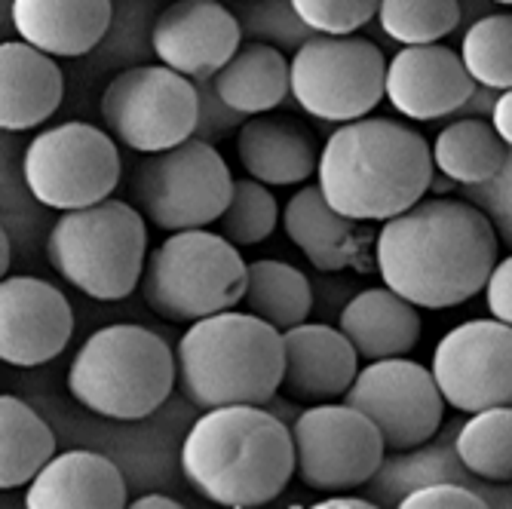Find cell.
I'll list each match as a JSON object with an SVG mask.
<instances>
[{"label": "cell", "mask_w": 512, "mask_h": 509, "mask_svg": "<svg viewBox=\"0 0 512 509\" xmlns=\"http://www.w3.org/2000/svg\"><path fill=\"white\" fill-rule=\"evenodd\" d=\"M500 240L467 200H417L375 234V267L414 307L448 310L476 298L497 264Z\"/></svg>", "instance_id": "1"}, {"label": "cell", "mask_w": 512, "mask_h": 509, "mask_svg": "<svg viewBox=\"0 0 512 509\" xmlns=\"http://www.w3.org/2000/svg\"><path fill=\"white\" fill-rule=\"evenodd\" d=\"M433 178L427 138L396 120L359 117L319 148L316 188L353 221H387L424 200Z\"/></svg>", "instance_id": "2"}, {"label": "cell", "mask_w": 512, "mask_h": 509, "mask_svg": "<svg viewBox=\"0 0 512 509\" xmlns=\"http://www.w3.org/2000/svg\"><path fill=\"white\" fill-rule=\"evenodd\" d=\"M181 473L218 506H264L295 476L292 433L264 405L206 408L181 442Z\"/></svg>", "instance_id": "3"}, {"label": "cell", "mask_w": 512, "mask_h": 509, "mask_svg": "<svg viewBox=\"0 0 512 509\" xmlns=\"http://www.w3.org/2000/svg\"><path fill=\"white\" fill-rule=\"evenodd\" d=\"M283 375V338L252 313L221 310L191 322L175 347V381L200 411L267 405Z\"/></svg>", "instance_id": "4"}, {"label": "cell", "mask_w": 512, "mask_h": 509, "mask_svg": "<svg viewBox=\"0 0 512 509\" xmlns=\"http://www.w3.org/2000/svg\"><path fill=\"white\" fill-rule=\"evenodd\" d=\"M175 387V353L142 326H105L89 335L68 372V393L108 421H145Z\"/></svg>", "instance_id": "5"}, {"label": "cell", "mask_w": 512, "mask_h": 509, "mask_svg": "<svg viewBox=\"0 0 512 509\" xmlns=\"http://www.w3.org/2000/svg\"><path fill=\"white\" fill-rule=\"evenodd\" d=\"M148 227L138 209L123 200H102L62 212L46 240V258L96 301H123L142 280Z\"/></svg>", "instance_id": "6"}, {"label": "cell", "mask_w": 512, "mask_h": 509, "mask_svg": "<svg viewBox=\"0 0 512 509\" xmlns=\"http://www.w3.org/2000/svg\"><path fill=\"white\" fill-rule=\"evenodd\" d=\"M142 298L169 322H197L234 310L246 289V261L234 243L206 227L175 230L163 246L145 255Z\"/></svg>", "instance_id": "7"}, {"label": "cell", "mask_w": 512, "mask_h": 509, "mask_svg": "<svg viewBox=\"0 0 512 509\" xmlns=\"http://www.w3.org/2000/svg\"><path fill=\"white\" fill-rule=\"evenodd\" d=\"M384 53L359 34H316L289 65V96L316 120L350 123L384 99Z\"/></svg>", "instance_id": "8"}, {"label": "cell", "mask_w": 512, "mask_h": 509, "mask_svg": "<svg viewBox=\"0 0 512 509\" xmlns=\"http://www.w3.org/2000/svg\"><path fill=\"white\" fill-rule=\"evenodd\" d=\"M234 175L212 142L191 135L181 145L138 163L132 191L142 215L160 230H197L218 221L230 200Z\"/></svg>", "instance_id": "9"}, {"label": "cell", "mask_w": 512, "mask_h": 509, "mask_svg": "<svg viewBox=\"0 0 512 509\" xmlns=\"http://www.w3.org/2000/svg\"><path fill=\"white\" fill-rule=\"evenodd\" d=\"M22 169L37 203L71 212L114 194L120 181V154L108 132L71 120L43 129L28 145Z\"/></svg>", "instance_id": "10"}, {"label": "cell", "mask_w": 512, "mask_h": 509, "mask_svg": "<svg viewBox=\"0 0 512 509\" xmlns=\"http://www.w3.org/2000/svg\"><path fill=\"white\" fill-rule=\"evenodd\" d=\"M102 117L135 154L181 145L197 129V86L166 65L120 71L102 92Z\"/></svg>", "instance_id": "11"}, {"label": "cell", "mask_w": 512, "mask_h": 509, "mask_svg": "<svg viewBox=\"0 0 512 509\" xmlns=\"http://www.w3.org/2000/svg\"><path fill=\"white\" fill-rule=\"evenodd\" d=\"M295 476L313 491H353L384 467V439L362 411L344 402L307 405L295 418Z\"/></svg>", "instance_id": "12"}, {"label": "cell", "mask_w": 512, "mask_h": 509, "mask_svg": "<svg viewBox=\"0 0 512 509\" xmlns=\"http://www.w3.org/2000/svg\"><path fill=\"white\" fill-rule=\"evenodd\" d=\"M341 399L378 427L387 451L427 445L445 418V402L430 368L408 356L368 362L356 372Z\"/></svg>", "instance_id": "13"}, {"label": "cell", "mask_w": 512, "mask_h": 509, "mask_svg": "<svg viewBox=\"0 0 512 509\" xmlns=\"http://www.w3.org/2000/svg\"><path fill=\"white\" fill-rule=\"evenodd\" d=\"M430 375L445 405L482 411L512 402V329L497 319H470L451 329L433 353Z\"/></svg>", "instance_id": "14"}, {"label": "cell", "mask_w": 512, "mask_h": 509, "mask_svg": "<svg viewBox=\"0 0 512 509\" xmlns=\"http://www.w3.org/2000/svg\"><path fill=\"white\" fill-rule=\"evenodd\" d=\"M74 335L68 298L37 276L0 280V362L37 368L53 362Z\"/></svg>", "instance_id": "15"}, {"label": "cell", "mask_w": 512, "mask_h": 509, "mask_svg": "<svg viewBox=\"0 0 512 509\" xmlns=\"http://www.w3.org/2000/svg\"><path fill=\"white\" fill-rule=\"evenodd\" d=\"M240 22L218 0H175L151 31L160 65L188 80H212L218 68L240 50Z\"/></svg>", "instance_id": "16"}, {"label": "cell", "mask_w": 512, "mask_h": 509, "mask_svg": "<svg viewBox=\"0 0 512 509\" xmlns=\"http://www.w3.org/2000/svg\"><path fill=\"white\" fill-rule=\"evenodd\" d=\"M476 83L460 56L442 43L399 50L384 71V96L408 120L427 123L457 114L473 99Z\"/></svg>", "instance_id": "17"}, {"label": "cell", "mask_w": 512, "mask_h": 509, "mask_svg": "<svg viewBox=\"0 0 512 509\" xmlns=\"http://www.w3.org/2000/svg\"><path fill=\"white\" fill-rule=\"evenodd\" d=\"M283 375L279 390L292 402L322 405L338 402L359 372L353 344L322 322H298L283 335Z\"/></svg>", "instance_id": "18"}, {"label": "cell", "mask_w": 512, "mask_h": 509, "mask_svg": "<svg viewBox=\"0 0 512 509\" xmlns=\"http://www.w3.org/2000/svg\"><path fill=\"white\" fill-rule=\"evenodd\" d=\"M283 227L301 255L322 273H368L375 267V234L365 224L335 212L316 184H304L286 203Z\"/></svg>", "instance_id": "19"}, {"label": "cell", "mask_w": 512, "mask_h": 509, "mask_svg": "<svg viewBox=\"0 0 512 509\" xmlns=\"http://www.w3.org/2000/svg\"><path fill=\"white\" fill-rule=\"evenodd\" d=\"M319 148V138L307 123L283 114L246 117L237 135L243 169L255 181L273 184V188L310 181L316 175Z\"/></svg>", "instance_id": "20"}, {"label": "cell", "mask_w": 512, "mask_h": 509, "mask_svg": "<svg viewBox=\"0 0 512 509\" xmlns=\"http://www.w3.org/2000/svg\"><path fill=\"white\" fill-rule=\"evenodd\" d=\"M126 479L114 460L96 451L53 454L28 482V509H120Z\"/></svg>", "instance_id": "21"}, {"label": "cell", "mask_w": 512, "mask_h": 509, "mask_svg": "<svg viewBox=\"0 0 512 509\" xmlns=\"http://www.w3.org/2000/svg\"><path fill=\"white\" fill-rule=\"evenodd\" d=\"M13 25L34 50L53 59H77L108 34L111 0H13Z\"/></svg>", "instance_id": "22"}, {"label": "cell", "mask_w": 512, "mask_h": 509, "mask_svg": "<svg viewBox=\"0 0 512 509\" xmlns=\"http://www.w3.org/2000/svg\"><path fill=\"white\" fill-rule=\"evenodd\" d=\"M65 99V74L53 56L25 40L0 43V129L25 132L50 120Z\"/></svg>", "instance_id": "23"}, {"label": "cell", "mask_w": 512, "mask_h": 509, "mask_svg": "<svg viewBox=\"0 0 512 509\" xmlns=\"http://www.w3.org/2000/svg\"><path fill=\"white\" fill-rule=\"evenodd\" d=\"M338 332L353 344L359 359L408 356L421 341V316L417 307L390 292L387 286L362 289L347 301L338 319Z\"/></svg>", "instance_id": "24"}, {"label": "cell", "mask_w": 512, "mask_h": 509, "mask_svg": "<svg viewBox=\"0 0 512 509\" xmlns=\"http://www.w3.org/2000/svg\"><path fill=\"white\" fill-rule=\"evenodd\" d=\"M215 96L243 117L267 114L289 96V62L270 43H240L212 77Z\"/></svg>", "instance_id": "25"}, {"label": "cell", "mask_w": 512, "mask_h": 509, "mask_svg": "<svg viewBox=\"0 0 512 509\" xmlns=\"http://www.w3.org/2000/svg\"><path fill=\"white\" fill-rule=\"evenodd\" d=\"M240 304L246 313L267 322L270 329L283 335L286 329L307 322L313 310V289L310 280L292 264L261 258L246 264V289Z\"/></svg>", "instance_id": "26"}, {"label": "cell", "mask_w": 512, "mask_h": 509, "mask_svg": "<svg viewBox=\"0 0 512 509\" xmlns=\"http://www.w3.org/2000/svg\"><path fill=\"white\" fill-rule=\"evenodd\" d=\"M56 454V436L40 414L16 399L0 396V491L28 485Z\"/></svg>", "instance_id": "27"}, {"label": "cell", "mask_w": 512, "mask_h": 509, "mask_svg": "<svg viewBox=\"0 0 512 509\" xmlns=\"http://www.w3.org/2000/svg\"><path fill=\"white\" fill-rule=\"evenodd\" d=\"M433 166L454 184H479L509 163V145L491 123L467 117L445 126L430 148Z\"/></svg>", "instance_id": "28"}, {"label": "cell", "mask_w": 512, "mask_h": 509, "mask_svg": "<svg viewBox=\"0 0 512 509\" xmlns=\"http://www.w3.org/2000/svg\"><path fill=\"white\" fill-rule=\"evenodd\" d=\"M454 451L460 467L485 482L512 479V408L494 405L473 411V418L457 430Z\"/></svg>", "instance_id": "29"}, {"label": "cell", "mask_w": 512, "mask_h": 509, "mask_svg": "<svg viewBox=\"0 0 512 509\" xmlns=\"http://www.w3.org/2000/svg\"><path fill=\"white\" fill-rule=\"evenodd\" d=\"M460 62L473 77L488 89H509L512 83V19L509 13L482 16L470 31L463 34Z\"/></svg>", "instance_id": "30"}, {"label": "cell", "mask_w": 512, "mask_h": 509, "mask_svg": "<svg viewBox=\"0 0 512 509\" xmlns=\"http://www.w3.org/2000/svg\"><path fill=\"white\" fill-rule=\"evenodd\" d=\"M387 37L402 46L439 43L460 25L457 0H378L375 10Z\"/></svg>", "instance_id": "31"}, {"label": "cell", "mask_w": 512, "mask_h": 509, "mask_svg": "<svg viewBox=\"0 0 512 509\" xmlns=\"http://www.w3.org/2000/svg\"><path fill=\"white\" fill-rule=\"evenodd\" d=\"M279 224V206L267 184L240 178L230 188V200L218 215V234L234 246H258Z\"/></svg>", "instance_id": "32"}, {"label": "cell", "mask_w": 512, "mask_h": 509, "mask_svg": "<svg viewBox=\"0 0 512 509\" xmlns=\"http://www.w3.org/2000/svg\"><path fill=\"white\" fill-rule=\"evenodd\" d=\"M289 7L310 31L344 37L375 19L378 0H289Z\"/></svg>", "instance_id": "33"}, {"label": "cell", "mask_w": 512, "mask_h": 509, "mask_svg": "<svg viewBox=\"0 0 512 509\" xmlns=\"http://www.w3.org/2000/svg\"><path fill=\"white\" fill-rule=\"evenodd\" d=\"M509 181H512V160L491 178L479 184H460V200L476 206L494 227L500 243L509 246L512 240V203H509Z\"/></svg>", "instance_id": "34"}, {"label": "cell", "mask_w": 512, "mask_h": 509, "mask_svg": "<svg viewBox=\"0 0 512 509\" xmlns=\"http://www.w3.org/2000/svg\"><path fill=\"white\" fill-rule=\"evenodd\" d=\"M402 509H482L488 506L473 488L460 482H427L411 488L402 500Z\"/></svg>", "instance_id": "35"}, {"label": "cell", "mask_w": 512, "mask_h": 509, "mask_svg": "<svg viewBox=\"0 0 512 509\" xmlns=\"http://www.w3.org/2000/svg\"><path fill=\"white\" fill-rule=\"evenodd\" d=\"M197 86V129L194 135L203 138V142H212V138H221L227 135L230 129L243 126V114L230 111L212 89V80H194Z\"/></svg>", "instance_id": "36"}, {"label": "cell", "mask_w": 512, "mask_h": 509, "mask_svg": "<svg viewBox=\"0 0 512 509\" xmlns=\"http://www.w3.org/2000/svg\"><path fill=\"white\" fill-rule=\"evenodd\" d=\"M485 301L488 310L497 322H512V258L506 255L503 261L491 267L488 280H485Z\"/></svg>", "instance_id": "37"}, {"label": "cell", "mask_w": 512, "mask_h": 509, "mask_svg": "<svg viewBox=\"0 0 512 509\" xmlns=\"http://www.w3.org/2000/svg\"><path fill=\"white\" fill-rule=\"evenodd\" d=\"M491 126L494 132L503 138L509 145L512 142V92L509 89H500L494 96V105H491Z\"/></svg>", "instance_id": "38"}, {"label": "cell", "mask_w": 512, "mask_h": 509, "mask_svg": "<svg viewBox=\"0 0 512 509\" xmlns=\"http://www.w3.org/2000/svg\"><path fill=\"white\" fill-rule=\"evenodd\" d=\"M319 509H371L375 506V500H365V497H347V494H335V497H325L316 503Z\"/></svg>", "instance_id": "39"}, {"label": "cell", "mask_w": 512, "mask_h": 509, "mask_svg": "<svg viewBox=\"0 0 512 509\" xmlns=\"http://www.w3.org/2000/svg\"><path fill=\"white\" fill-rule=\"evenodd\" d=\"M132 506L135 509H178L181 503L172 500V497H166V494H145V497H138Z\"/></svg>", "instance_id": "40"}, {"label": "cell", "mask_w": 512, "mask_h": 509, "mask_svg": "<svg viewBox=\"0 0 512 509\" xmlns=\"http://www.w3.org/2000/svg\"><path fill=\"white\" fill-rule=\"evenodd\" d=\"M7 270H10V237L4 224H0V280L7 276Z\"/></svg>", "instance_id": "41"}, {"label": "cell", "mask_w": 512, "mask_h": 509, "mask_svg": "<svg viewBox=\"0 0 512 509\" xmlns=\"http://www.w3.org/2000/svg\"><path fill=\"white\" fill-rule=\"evenodd\" d=\"M494 4H503V7H509V4H512V0H494Z\"/></svg>", "instance_id": "42"}]
</instances>
